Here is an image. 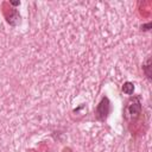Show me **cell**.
Returning <instances> with one entry per match:
<instances>
[{
    "instance_id": "obj_1",
    "label": "cell",
    "mask_w": 152,
    "mask_h": 152,
    "mask_svg": "<svg viewBox=\"0 0 152 152\" xmlns=\"http://www.w3.org/2000/svg\"><path fill=\"white\" fill-rule=\"evenodd\" d=\"M141 114L140 96H131L124 106V119L127 124H134Z\"/></svg>"
},
{
    "instance_id": "obj_2",
    "label": "cell",
    "mask_w": 152,
    "mask_h": 152,
    "mask_svg": "<svg viewBox=\"0 0 152 152\" xmlns=\"http://www.w3.org/2000/svg\"><path fill=\"white\" fill-rule=\"evenodd\" d=\"M110 113V101L107 96H103L95 109V118L99 121H104Z\"/></svg>"
},
{
    "instance_id": "obj_3",
    "label": "cell",
    "mask_w": 152,
    "mask_h": 152,
    "mask_svg": "<svg viewBox=\"0 0 152 152\" xmlns=\"http://www.w3.org/2000/svg\"><path fill=\"white\" fill-rule=\"evenodd\" d=\"M142 72L148 80H151V58L150 57H147V59L142 64Z\"/></svg>"
},
{
    "instance_id": "obj_5",
    "label": "cell",
    "mask_w": 152,
    "mask_h": 152,
    "mask_svg": "<svg viewBox=\"0 0 152 152\" xmlns=\"http://www.w3.org/2000/svg\"><path fill=\"white\" fill-rule=\"evenodd\" d=\"M150 27H151V24H150V23H148L147 25H142V30H144V31H148Z\"/></svg>"
},
{
    "instance_id": "obj_4",
    "label": "cell",
    "mask_w": 152,
    "mask_h": 152,
    "mask_svg": "<svg viewBox=\"0 0 152 152\" xmlns=\"http://www.w3.org/2000/svg\"><path fill=\"white\" fill-rule=\"evenodd\" d=\"M122 91L127 95H132L134 91V84L132 82H125L122 86Z\"/></svg>"
}]
</instances>
